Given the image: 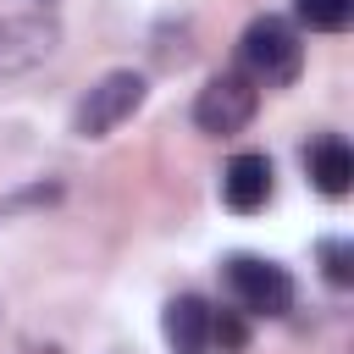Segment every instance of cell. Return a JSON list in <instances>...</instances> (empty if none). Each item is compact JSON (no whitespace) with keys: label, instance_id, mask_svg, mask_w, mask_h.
<instances>
[{"label":"cell","instance_id":"obj_11","mask_svg":"<svg viewBox=\"0 0 354 354\" xmlns=\"http://www.w3.org/2000/svg\"><path fill=\"white\" fill-rule=\"evenodd\" d=\"M321 260H326V282H332V288H348V282H354V249H348L343 238L321 243Z\"/></svg>","mask_w":354,"mask_h":354},{"label":"cell","instance_id":"obj_2","mask_svg":"<svg viewBox=\"0 0 354 354\" xmlns=\"http://www.w3.org/2000/svg\"><path fill=\"white\" fill-rule=\"evenodd\" d=\"M221 282L243 315H288L293 310V277H288V266H277L266 254H227Z\"/></svg>","mask_w":354,"mask_h":354},{"label":"cell","instance_id":"obj_5","mask_svg":"<svg viewBox=\"0 0 354 354\" xmlns=\"http://www.w3.org/2000/svg\"><path fill=\"white\" fill-rule=\"evenodd\" d=\"M55 39L61 33L44 17H11V22H0V77H17L28 66H39L55 50Z\"/></svg>","mask_w":354,"mask_h":354},{"label":"cell","instance_id":"obj_6","mask_svg":"<svg viewBox=\"0 0 354 354\" xmlns=\"http://www.w3.org/2000/svg\"><path fill=\"white\" fill-rule=\"evenodd\" d=\"M221 199H227V210L254 216V210L271 199V160H266L260 149L232 155V160H227V171H221Z\"/></svg>","mask_w":354,"mask_h":354},{"label":"cell","instance_id":"obj_10","mask_svg":"<svg viewBox=\"0 0 354 354\" xmlns=\"http://www.w3.org/2000/svg\"><path fill=\"white\" fill-rule=\"evenodd\" d=\"M210 343H216L221 354H243V348H249V326H243V315H232V310H210Z\"/></svg>","mask_w":354,"mask_h":354},{"label":"cell","instance_id":"obj_3","mask_svg":"<svg viewBox=\"0 0 354 354\" xmlns=\"http://www.w3.org/2000/svg\"><path fill=\"white\" fill-rule=\"evenodd\" d=\"M144 77L138 72H105L83 100H77V111H72V133L77 138H105L111 127H122L138 105H144Z\"/></svg>","mask_w":354,"mask_h":354},{"label":"cell","instance_id":"obj_4","mask_svg":"<svg viewBox=\"0 0 354 354\" xmlns=\"http://www.w3.org/2000/svg\"><path fill=\"white\" fill-rule=\"evenodd\" d=\"M254 111H260V83H249L243 72H216V77L199 88V100H194L199 133H216V138L243 133V127L254 122Z\"/></svg>","mask_w":354,"mask_h":354},{"label":"cell","instance_id":"obj_1","mask_svg":"<svg viewBox=\"0 0 354 354\" xmlns=\"http://www.w3.org/2000/svg\"><path fill=\"white\" fill-rule=\"evenodd\" d=\"M238 72L249 77V83H266V88H288L293 77H299V66H304V44H299V33H293V22H282V17H254L249 28H243V39H238Z\"/></svg>","mask_w":354,"mask_h":354},{"label":"cell","instance_id":"obj_8","mask_svg":"<svg viewBox=\"0 0 354 354\" xmlns=\"http://www.w3.org/2000/svg\"><path fill=\"white\" fill-rule=\"evenodd\" d=\"M166 337L177 354H205L210 348V304L199 293H183L166 304Z\"/></svg>","mask_w":354,"mask_h":354},{"label":"cell","instance_id":"obj_7","mask_svg":"<svg viewBox=\"0 0 354 354\" xmlns=\"http://www.w3.org/2000/svg\"><path fill=\"white\" fill-rule=\"evenodd\" d=\"M304 171H310V183H315L326 199H343V194L354 188V149H348V138L321 133V138L304 149Z\"/></svg>","mask_w":354,"mask_h":354},{"label":"cell","instance_id":"obj_9","mask_svg":"<svg viewBox=\"0 0 354 354\" xmlns=\"http://www.w3.org/2000/svg\"><path fill=\"white\" fill-rule=\"evenodd\" d=\"M299 22L315 28V33H343L354 22V0H293Z\"/></svg>","mask_w":354,"mask_h":354}]
</instances>
